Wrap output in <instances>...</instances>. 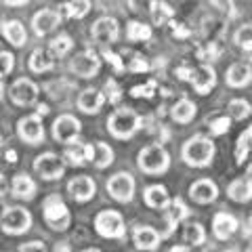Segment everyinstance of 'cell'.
I'll return each instance as SVG.
<instances>
[{
  "mask_svg": "<svg viewBox=\"0 0 252 252\" xmlns=\"http://www.w3.org/2000/svg\"><path fill=\"white\" fill-rule=\"evenodd\" d=\"M177 74L181 80H189V76H191V69H187V67H179L177 69Z\"/></svg>",
  "mask_w": 252,
  "mask_h": 252,
  "instance_id": "47",
  "label": "cell"
},
{
  "mask_svg": "<svg viewBox=\"0 0 252 252\" xmlns=\"http://www.w3.org/2000/svg\"><path fill=\"white\" fill-rule=\"evenodd\" d=\"M72 38H69L67 34H61L57 38H53V42H51V57H63V55H67L69 49H72Z\"/></svg>",
  "mask_w": 252,
  "mask_h": 252,
  "instance_id": "33",
  "label": "cell"
},
{
  "mask_svg": "<svg viewBox=\"0 0 252 252\" xmlns=\"http://www.w3.org/2000/svg\"><path fill=\"white\" fill-rule=\"evenodd\" d=\"M80 130H82L80 122L69 114H63L53 122V137L59 143H74L80 137Z\"/></svg>",
  "mask_w": 252,
  "mask_h": 252,
  "instance_id": "9",
  "label": "cell"
},
{
  "mask_svg": "<svg viewBox=\"0 0 252 252\" xmlns=\"http://www.w3.org/2000/svg\"><path fill=\"white\" fill-rule=\"evenodd\" d=\"M0 91H2V82H0Z\"/></svg>",
  "mask_w": 252,
  "mask_h": 252,
  "instance_id": "55",
  "label": "cell"
},
{
  "mask_svg": "<svg viewBox=\"0 0 252 252\" xmlns=\"http://www.w3.org/2000/svg\"><path fill=\"white\" fill-rule=\"evenodd\" d=\"M154 89H156V82H147L145 86H135V89L130 91L132 97H152L154 94Z\"/></svg>",
  "mask_w": 252,
  "mask_h": 252,
  "instance_id": "40",
  "label": "cell"
},
{
  "mask_svg": "<svg viewBox=\"0 0 252 252\" xmlns=\"http://www.w3.org/2000/svg\"><path fill=\"white\" fill-rule=\"evenodd\" d=\"M61 160H67L72 166H82L84 160H86V145H76V147H69L65 154H63Z\"/></svg>",
  "mask_w": 252,
  "mask_h": 252,
  "instance_id": "35",
  "label": "cell"
},
{
  "mask_svg": "<svg viewBox=\"0 0 252 252\" xmlns=\"http://www.w3.org/2000/svg\"><path fill=\"white\" fill-rule=\"evenodd\" d=\"M235 44L244 51H250L252 49V28L248 26H242L238 32H235Z\"/></svg>",
  "mask_w": 252,
  "mask_h": 252,
  "instance_id": "37",
  "label": "cell"
},
{
  "mask_svg": "<svg viewBox=\"0 0 252 252\" xmlns=\"http://www.w3.org/2000/svg\"><path fill=\"white\" fill-rule=\"evenodd\" d=\"M34 170L44 181H57L63 177V172H65V164H63V160L57 154L49 152V154L38 156L34 160Z\"/></svg>",
  "mask_w": 252,
  "mask_h": 252,
  "instance_id": "7",
  "label": "cell"
},
{
  "mask_svg": "<svg viewBox=\"0 0 252 252\" xmlns=\"http://www.w3.org/2000/svg\"><path fill=\"white\" fill-rule=\"evenodd\" d=\"M86 160H93L97 168H107L114 162V149L103 141H97L93 145H86Z\"/></svg>",
  "mask_w": 252,
  "mask_h": 252,
  "instance_id": "18",
  "label": "cell"
},
{
  "mask_svg": "<svg viewBox=\"0 0 252 252\" xmlns=\"http://www.w3.org/2000/svg\"><path fill=\"white\" fill-rule=\"evenodd\" d=\"M89 11H91V2H89V0H72V2L63 4V13H65L67 17H72V19H80Z\"/></svg>",
  "mask_w": 252,
  "mask_h": 252,
  "instance_id": "31",
  "label": "cell"
},
{
  "mask_svg": "<svg viewBox=\"0 0 252 252\" xmlns=\"http://www.w3.org/2000/svg\"><path fill=\"white\" fill-rule=\"evenodd\" d=\"M229 126H231V120L227 116L217 118L215 122H210V132L212 135H225V132L229 130Z\"/></svg>",
  "mask_w": 252,
  "mask_h": 252,
  "instance_id": "39",
  "label": "cell"
},
{
  "mask_svg": "<svg viewBox=\"0 0 252 252\" xmlns=\"http://www.w3.org/2000/svg\"><path fill=\"white\" fill-rule=\"evenodd\" d=\"M13 67H15V57L11 53L0 51V78L6 76V74H11Z\"/></svg>",
  "mask_w": 252,
  "mask_h": 252,
  "instance_id": "38",
  "label": "cell"
},
{
  "mask_svg": "<svg viewBox=\"0 0 252 252\" xmlns=\"http://www.w3.org/2000/svg\"><path fill=\"white\" fill-rule=\"evenodd\" d=\"M17 135L21 141L30 145H38L44 139V128L40 122V116H26L17 122Z\"/></svg>",
  "mask_w": 252,
  "mask_h": 252,
  "instance_id": "12",
  "label": "cell"
},
{
  "mask_svg": "<svg viewBox=\"0 0 252 252\" xmlns=\"http://www.w3.org/2000/svg\"><path fill=\"white\" fill-rule=\"evenodd\" d=\"M9 94L13 99L15 105L19 107H28V105H34L36 99H38V86L28 80V78H19V80H15L9 89Z\"/></svg>",
  "mask_w": 252,
  "mask_h": 252,
  "instance_id": "10",
  "label": "cell"
},
{
  "mask_svg": "<svg viewBox=\"0 0 252 252\" xmlns=\"http://www.w3.org/2000/svg\"><path fill=\"white\" fill-rule=\"evenodd\" d=\"M107 193L116 202H130L132 195H135V179L128 172H116L107 181Z\"/></svg>",
  "mask_w": 252,
  "mask_h": 252,
  "instance_id": "8",
  "label": "cell"
},
{
  "mask_svg": "<svg viewBox=\"0 0 252 252\" xmlns=\"http://www.w3.org/2000/svg\"><path fill=\"white\" fill-rule=\"evenodd\" d=\"M227 109H229L231 118H235V120H244V118L250 116V103L244 99H233Z\"/></svg>",
  "mask_w": 252,
  "mask_h": 252,
  "instance_id": "36",
  "label": "cell"
},
{
  "mask_svg": "<svg viewBox=\"0 0 252 252\" xmlns=\"http://www.w3.org/2000/svg\"><path fill=\"white\" fill-rule=\"evenodd\" d=\"M44 114H49V107H46V105H38V116H44Z\"/></svg>",
  "mask_w": 252,
  "mask_h": 252,
  "instance_id": "52",
  "label": "cell"
},
{
  "mask_svg": "<svg viewBox=\"0 0 252 252\" xmlns=\"http://www.w3.org/2000/svg\"><path fill=\"white\" fill-rule=\"evenodd\" d=\"M107 91H112V97H109V101H112V103H116V101L120 99V89L116 86L114 80H109V82H107Z\"/></svg>",
  "mask_w": 252,
  "mask_h": 252,
  "instance_id": "45",
  "label": "cell"
},
{
  "mask_svg": "<svg viewBox=\"0 0 252 252\" xmlns=\"http://www.w3.org/2000/svg\"><path fill=\"white\" fill-rule=\"evenodd\" d=\"M189 195H191L198 204H210V202L217 200L219 187L212 183L210 179H198L195 183H191V187H189Z\"/></svg>",
  "mask_w": 252,
  "mask_h": 252,
  "instance_id": "17",
  "label": "cell"
},
{
  "mask_svg": "<svg viewBox=\"0 0 252 252\" xmlns=\"http://www.w3.org/2000/svg\"><path fill=\"white\" fill-rule=\"evenodd\" d=\"M137 164L141 172H145V175H162L170 166V156L160 143H154V145H147L141 149Z\"/></svg>",
  "mask_w": 252,
  "mask_h": 252,
  "instance_id": "3",
  "label": "cell"
},
{
  "mask_svg": "<svg viewBox=\"0 0 252 252\" xmlns=\"http://www.w3.org/2000/svg\"><path fill=\"white\" fill-rule=\"evenodd\" d=\"M128 69H130V72H147V69H149V63L145 61V57H141V55H135V59H130V63H128Z\"/></svg>",
  "mask_w": 252,
  "mask_h": 252,
  "instance_id": "41",
  "label": "cell"
},
{
  "mask_svg": "<svg viewBox=\"0 0 252 252\" xmlns=\"http://www.w3.org/2000/svg\"><path fill=\"white\" fill-rule=\"evenodd\" d=\"M183 240L189 244V246H200L206 240V233H204V227L200 223H191L185 227L183 231Z\"/></svg>",
  "mask_w": 252,
  "mask_h": 252,
  "instance_id": "32",
  "label": "cell"
},
{
  "mask_svg": "<svg viewBox=\"0 0 252 252\" xmlns=\"http://www.w3.org/2000/svg\"><path fill=\"white\" fill-rule=\"evenodd\" d=\"M82 252H101V250H97V248H89V250H82Z\"/></svg>",
  "mask_w": 252,
  "mask_h": 252,
  "instance_id": "54",
  "label": "cell"
},
{
  "mask_svg": "<svg viewBox=\"0 0 252 252\" xmlns=\"http://www.w3.org/2000/svg\"><path fill=\"white\" fill-rule=\"evenodd\" d=\"M44 220L55 231H65L69 227V210L59 195H51L44 200Z\"/></svg>",
  "mask_w": 252,
  "mask_h": 252,
  "instance_id": "5",
  "label": "cell"
},
{
  "mask_svg": "<svg viewBox=\"0 0 252 252\" xmlns=\"http://www.w3.org/2000/svg\"><path fill=\"white\" fill-rule=\"evenodd\" d=\"M53 65H55V61L46 49H36L30 55V69L32 72L44 74V72H49V69H53Z\"/></svg>",
  "mask_w": 252,
  "mask_h": 252,
  "instance_id": "28",
  "label": "cell"
},
{
  "mask_svg": "<svg viewBox=\"0 0 252 252\" xmlns=\"http://www.w3.org/2000/svg\"><path fill=\"white\" fill-rule=\"evenodd\" d=\"M135 244L139 250H156L158 244H160V233L154 227L141 225L135 229Z\"/></svg>",
  "mask_w": 252,
  "mask_h": 252,
  "instance_id": "24",
  "label": "cell"
},
{
  "mask_svg": "<svg viewBox=\"0 0 252 252\" xmlns=\"http://www.w3.org/2000/svg\"><path fill=\"white\" fill-rule=\"evenodd\" d=\"M0 30H2V36H4L13 46H21V44H26V40H28L26 28H23V23L17 21V19H11V21L6 19V21H2Z\"/></svg>",
  "mask_w": 252,
  "mask_h": 252,
  "instance_id": "23",
  "label": "cell"
},
{
  "mask_svg": "<svg viewBox=\"0 0 252 252\" xmlns=\"http://www.w3.org/2000/svg\"><path fill=\"white\" fill-rule=\"evenodd\" d=\"M69 69L80 78H93L101 69V59L93 51H82L69 61Z\"/></svg>",
  "mask_w": 252,
  "mask_h": 252,
  "instance_id": "11",
  "label": "cell"
},
{
  "mask_svg": "<svg viewBox=\"0 0 252 252\" xmlns=\"http://www.w3.org/2000/svg\"><path fill=\"white\" fill-rule=\"evenodd\" d=\"M6 4L9 6H23L26 4V0H6Z\"/></svg>",
  "mask_w": 252,
  "mask_h": 252,
  "instance_id": "50",
  "label": "cell"
},
{
  "mask_svg": "<svg viewBox=\"0 0 252 252\" xmlns=\"http://www.w3.org/2000/svg\"><path fill=\"white\" fill-rule=\"evenodd\" d=\"M250 137H252V130L246 128L240 135V139H238V147H235V162H238V164L246 162L248 152H250Z\"/></svg>",
  "mask_w": 252,
  "mask_h": 252,
  "instance_id": "34",
  "label": "cell"
},
{
  "mask_svg": "<svg viewBox=\"0 0 252 252\" xmlns=\"http://www.w3.org/2000/svg\"><path fill=\"white\" fill-rule=\"evenodd\" d=\"M0 223H2V231L4 233L21 235L32 227V215L21 206H11V208H4Z\"/></svg>",
  "mask_w": 252,
  "mask_h": 252,
  "instance_id": "6",
  "label": "cell"
},
{
  "mask_svg": "<svg viewBox=\"0 0 252 252\" xmlns=\"http://www.w3.org/2000/svg\"><path fill=\"white\" fill-rule=\"evenodd\" d=\"M250 193H252V185H250V179L248 177H240L235 179L233 183L227 187V195L233 200V202H248L250 200Z\"/></svg>",
  "mask_w": 252,
  "mask_h": 252,
  "instance_id": "26",
  "label": "cell"
},
{
  "mask_svg": "<svg viewBox=\"0 0 252 252\" xmlns=\"http://www.w3.org/2000/svg\"><path fill=\"white\" fill-rule=\"evenodd\" d=\"M67 191H69V195H72L74 200L86 202V200H91L94 195V191H97V185H94V181L91 177L82 175V177H74L72 181H69V183H67Z\"/></svg>",
  "mask_w": 252,
  "mask_h": 252,
  "instance_id": "15",
  "label": "cell"
},
{
  "mask_svg": "<svg viewBox=\"0 0 252 252\" xmlns=\"http://www.w3.org/2000/svg\"><path fill=\"white\" fill-rule=\"evenodd\" d=\"M250 78H252V69H250V63L248 61H238L227 69V76H225V82L233 86V89H242V86H248L250 84Z\"/></svg>",
  "mask_w": 252,
  "mask_h": 252,
  "instance_id": "20",
  "label": "cell"
},
{
  "mask_svg": "<svg viewBox=\"0 0 252 252\" xmlns=\"http://www.w3.org/2000/svg\"><path fill=\"white\" fill-rule=\"evenodd\" d=\"M215 158V143L208 139V137H202V135H195L191 139L185 141L183 145V160L189 166H195V168H202V166H208Z\"/></svg>",
  "mask_w": 252,
  "mask_h": 252,
  "instance_id": "1",
  "label": "cell"
},
{
  "mask_svg": "<svg viewBox=\"0 0 252 252\" xmlns=\"http://www.w3.org/2000/svg\"><path fill=\"white\" fill-rule=\"evenodd\" d=\"M170 116H172V120L179 122V124L191 122L195 118V103H191L189 99H181V101H177V103L172 105Z\"/></svg>",
  "mask_w": 252,
  "mask_h": 252,
  "instance_id": "27",
  "label": "cell"
},
{
  "mask_svg": "<svg viewBox=\"0 0 252 252\" xmlns=\"http://www.w3.org/2000/svg\"><path fill=\"white\" fill-rule=\"evenodd\" d=\"M13 189V195L15 198H21V200H32L36 193V183L32 181V177L28 175H17L11 183Z\"/></svg>",
  "mask_w": 252,
  "mask_h": 252,
  "instance_id": "25",
  "label": "cell"
},
{
  "mask_svg": "<svg viewBox=\"0 0 252 252\" xmlns=\"http://www.w3.org/2000/svg\"><path fill=\"white\" fill-rule=\"evenodd\" d=\"M94 229L101 238H114V240H122L126 233V225L120 212L116 210H103L94 217Z\"/></svg>",
  "mask_w": 252,
  "mask_h": 252,
  "instance_id": "4",
  "label": "cell"
},
{
  "mask_svg": "<svg viewBox=\"0 0 252 252\" xmlns=\"http://www.w3.org/2000/svg\"><path fill=\"white\" fill-rule=\"evenodd\" d=\"M172 206H175V217H177V220H179V219H183V217H187V206H185V204L181 202L179 198L172 202Z\"/></svg>",
  "mask_w": 252,
  "mask_h": 252,
  "instance_id": "44",
  "label": "cell"
},
{
  "mask_svg": "<svg viewBox=\"0 0 252 252\" xmlns=\"http://www.w3.org/2000/svg\"><path fill=\"white\" fill-rule=\"evenodd\" d=\"M189 34V32L183 28V26H175V36H181V38H185Z\"/></svg>",
  "mask_w": 252,
  "mask_h": 252,
  "instance_id": "49",
  "label": "cell"
},
{
  "mask_svg": "<svg viewBox=\"0 0 252 252\" xmlns=\"http://www.w3.org/2000/svg\"><path fill=\"white\" fill-rule=\"evenodd\" d=\"M168 252H191V250H189V246H175V248H170Z\"/></svg>",
  "mask_w": 252,
  "mask_h": 252,
  "instance_id": "51",
  "label": "cell"
},
{
  "mask_svg": "<svg viewBox=\"0 0 252 252\" xmlns=\"http://www.w3.org/2000/svg\"><path fill=\"white\" fill-rule=\"evenodd\" d=\"M61 23V15L53 9H42L34 15L32 19V26H34V32L38 36H46L49 32H53Z\"/></svg>",
  "mask_w": 252,
  "mask_h": 252,
  "instance_id": "16",
  "label": "cell"
},
{
  "mask_svg": "<svg viewBox=\"0 0 252 252\" xmlns=\"http://www.w3.org/2000/svg\"><path fill=\"white\" fill-rule=\"evenodd\" d=\"M6 189H9V181L4 179V175H0V195H4Z\"/></svg>",
  "mask_w": 252,
  "mask_h": 252,
  "instance_id": "48",
  "label": "cell"
},
{
  "mask_svg": "<svg viewBox=\"0 0 252 252\" xmlns=\"http://www.w3.org/2000/svg\"><path fill=\"white\" fill-rule=\"evenodd\" d=\"M105 103V97L103 93L97 91V89H84L78 97V107L82 109L84 114H99V109L103 107Z\"/></svg>",
  "mask_w": 252,
  "mask_h": 252,
  "instance_id": "21",
  "label": "cell"
},
{
  "mask_svg": "<svg viewBox=\"0 0 252 252\" xmlns=\"http://www.w3.org/2000/svg\"><path fill=\"white\" fill-rule=\"evenodd\" d=\"M19 252H46L44 244L42 242H28V244H21L19 246Z\"/></svg>",
  "mask_w": 252,
  "mask_h": 252,
  "instance_id": "42",
  "label": "cell"
},
{
  "mask_svg": "<svg viewBox=\"0 0 252 252\" xmlns=\"http://www.w3.org/2000/svg\"><path fill=\"white\" fill-rule=\"evenodd\" d=\"M219 55H220V49H219V46H215V42H210V46H208L206 51H200V57H202V59H206V57L217 59Z\"/></svg>",
  "mask_w": 252,
  "mask_h": 252,
  "instance_id": "43",
  "label": "cell"
},
{
  "mask_svg": "<svg viewBox=\"0 0 252 252\" xmlns=\"http://www.w3.org/2000/svg\"><path fill=\"white\" fill-rule=\"evenodd\" d=\"M6 158H9V162H15V152H6Z\"/></svg>",
  "mask_w": 252,
  "mask_h": 252,
  "instance_id": "53",
  "label": "cell"
},
{
  "mask_svg": "<svg viewBox=\"0 0 252 252\" xmlns=\"http://www.w3.org/2000/svg\"><path fill=\"white\" fill-rule=\"evenodd\" d=\"M141 128V118L135 109L120 107L107 118V130L116 139H130Z\"/></svg>",
  "mask_w": 252,
  "mask_h": 252,
  "instance_id": "2",
  "label": "cell"
},
{
  "mask_svg": "<svg viewBox=\"0 0 252 252\" xmlns=\"http://www.w3.org/2000/svg\"><path fill=\"white\" fill-rule=\"evenodd\" d=\"M172 15L175 11L170 9V4L166 2H152V19L156 26H164V23H168L172 19Z\"/></svg>",
  "mask_w": 252,
  "mask_h": 252,
  "instance_id": "30",
  "label": "cell"
},
{
  "mask_svg": "<svg viewBox=\"0 0 252 252\" xmlns=\"http://www.w3.org/2000/svg\"><path fill=\"white\" fill-rule=\"evenodd\" d=\"M145 204L149 208H156V210H166L170 206V195L166 191V187L162 185H149L143 193Z\"/></svg>",
  "mask_w": 252,
  "mask_h": 252,
  "instance_id": "22",
  "label": "cell"
},
{
  "mask_svg": "<svg viewBox=\"0 0 252 252\" xmlns=\"http://www.w3.org/2000/svg\"><path fill=\"white\" fill-rule=\"evenodd\" d=\"M126 36L130 42H141V40H149L152 38V28L145 26L141 21H130L126 26Z\"/></svg>",
  "mask_w": 252,
  "mask_h": 252,
  "instance_id": "29",
  "label": "cell"
},
{
  "mask_svg": "<svg viewBox=\"0 0 252 252\" xmlns=\"http://www.w3.org/2000/svg\"><path fill=\"white\" fill-rule=\"evenodd\" d=\"M118 34H120V28L114 17H101L91 28V36L97 44H112L118 40Z\"/></svg>",
  "mask_w": 252,
  "mask_h": 252,
  "instance_id": "13",
  "label": "cell"
},
{
  "mask_svg": "<svg viewBox=\"0 0 252 252\" xmlns=\"http://www.w3.org/2000/svg\"><path fill=\"white\" fill-rule=\"evenodd\" d=\"M105 57L109 59L116 65V69H122L124 65H122V61H120V57H118V55H112V53H105Z\"/></svg>",
  "mask_w": 252,
  "mask_h": 252,
  "instance_id": "46",
  "label": "cell"
},
{
  "mask_svg": "<svg viewBox=\"0 0 252 252\" xmlns=\"http://www.w3.org/2000/svg\"><path fill=\"white\" fill-rule=\"evenodd\" d=\"M189 80H191L193 89L198 91L200 94H208L217 84V74H215V69H212L210 65H198L195 69H191Z\"/></svg>",
  "mask_w": 252,
  "mask_h": 252,
  "instance_id": "14",
  "label": "cell"
},
{
  "mask_svg": "<svg viewBox=\"0 0 252 252\" xmlns=\"http://www.w3.org/2000/svg\"><path fill=\"white\" fill-rule=\"evenodd\" d=\"M212 231L219 240H229L238 231V219L229 212H217L215 219H212Z\"/></svg>",
  "mask_w": 252,
  "mask_h": 252,
  "instance_id": "19",
  "label": "cell"
}]
</instances>
